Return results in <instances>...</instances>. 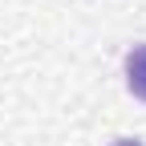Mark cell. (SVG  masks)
<instances>
[{
  "label": "cell",
  "mask_w": 146,
  "mask_h": 146,
  "mask_svg": "<svg viewBox=\"0 0 146 146\" xmlns=\"http://www.w3.org/2000/svg\"><path fill=\"white\" fill-rule=\"evenodd\" d=\"M126 85H130V94L146 102V45H134L126 53Z\"/></svg>",
  "instance_id": "cell-1"
},
{
  "label": "cell",
  "mask_w": 146,
  "mask_h": 146,
  "mask_svg": "<svg viewBox=\"0 0 146 146\" xmlns=\"http://www.w3.org/2000/svg\"><path fill=\"white\" fill-rule=\"evenodd\" d=\"M114 146H142V142H138V138H118Z\"/></svg>",
  "instance_id": "cell-2"
}]
</instances>
